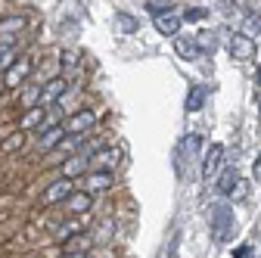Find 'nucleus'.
Returning <instances> with one entry per match:
<instances>
[{
    "label": "nucleus",
    "instance_id": "nucleus-1",
    "mask_svg": "<svg viewBox=\"0 0 261 258\" xmlns=\"http://www.w3.org/2000/svg\"><path fill=\"white\" fill-rule=\"evenodd\" d=\"M233 221H237V215H233V209L227 205V202H215V205H212V234H215L218 243L230 240V234H233Z\"/></svg>",
    "mask_w": 261,
    "mask_h": 258
},
{
    "label": "nucleus",
    "instance_id": "nucleus-2",
    "mask_svg": "<svg viewBox=\"0 0 261 258\" xmlns=\"http://www.w3.org/2000/svg\"><path fill=\"white\" fill-rule=\"evenodd\" d=\"M35 72V56H19L13 66L4 72V90H19L25 87V81Z\"/></svg>",
    "mask_w": 261,
    "mask_h": 258
},
{
    "label": "nucleus",
    "instance_id": "nucleus-3",
    "mask_svg": "<svg viewBox=\"0 0 261 258\" xmlns=\"http://www.w3.org/2000/svg\"><path fill=\"white\" fill-rule=\"evenodd\" d=\"M75 190V180H69V177H56V180H50L47 187H44V193H41V205L44 209H50V205H62V199L69 196V193Z\"/></svg>",
    "mask_w": 261,
    "mask_h": 258
},
{
    "label": "nucleus",
    "instance_id": "nucleus-4",
    "mask_svg": "<svg viewBox=\"0 0 261 258\" xmlns=\"http://www.w3.org/2000/svg\"><path fill=\"white\" fill-rule=\"evenodd\" d=\"M93 121H96V112H93V109H78V112H72L69 118L62 121V127H65V134L84 137L90 127H93Z\"/></svg>",
    "mask_w": 261,
    "mask_h": 258
},
{
    "label": "nucleus",
    "instance_id": "nucleus-5",
    "mask_svg": "<svg viewBox=\"0 0 261 258\" xmlns=\"http://www.w3.org/2000/svg\"><path fill=\"white\" fill-rule=\"evenodd\" d=\"M65 90H69V81H65L62 75H56V78H50L47 84H41V103L38 106H44V109H50L53 103H59L62 96H65Z\"/></svg>",
    "mask_w": 261,
    "mask_h": 258
},
{
    "label": "nucleus",
    "instance_id": "nucleus-6",
    "mask_svg": "<svg viewBox=\"0 0 261 258\" xmlns=\"http://www.w3.org/2000/svg\"><path fill=\"white\" fill-rule=\"evenodd\" d=\"M62 209L69 212V215H87V212L93 209V193H87V190H72L69 196L62 199Z\"/></svg>",
    "mask_w": 261,
    "mask_h": 258
},
{
    "label": "nucleus",
    "instance_id": "nucleus-7",
    "mask_svg": "<svg viewBox=\"0 0 261 258\" xmlns=\"http://www.w3.org/2000/svg\"><path fill=\"white\" fill-rule=\"evenodd\" d=\"M22 28H25V19L19 13H10L0 19V44H16V38L22 35Z\"/></svg>",
    "mask_w": 261,
    "mask_h": 258
},
{
    "label": "nucleus",
    "instance_id": "nucleus-8",
    "mask_svg": "<svg viewBox=\"0 0 261 258\" xmlns=\"http://www.w3.org/2000/svg\"><path fill=\"white\" fill-rule=\"evenodd\" d=\"M221 162H224V146L221 143H212L205 149V159H202V180H212L215 171L221 168Z\"/></svg>",
    "mask_w": 261,
    "mask_h": 258
},
{
    "label": "nucleus",
    "instance_id": "nucleus-9",
    "mask_svg": "<svg viewBox=\"0 0 261 258\" xmlns=\"http://www.w3.org/2000/svg\"><path fill=\"white\" fill-rule=\"evenodd\" d=\"M112 171H87L84 174V187L81 190H87V193H103V190H109L112 187Z\"/></svg>",
    "mask_w": 261,
    "mask_h": 258
},
{
    "label": "nucleus",
    "instance_id": "nucleus-10",
    "mask_svg": "<svg viewBox=\"0 0 261 258\" xmlns=\"http://www.w3.org/2000/svg\"><path fill=\"white\" fill-rule=\"evenodd\" d=\"M65 137V127H62V121L59 124H53V127H47L44 134H38V149L41 152H50V149H56L59 146V140Z\"/></svg>",
    "mask_w": 261,
    "mask_h": 258
},
{
    "label": "nucleus",
    "instance_id": "nucleus-11",
    "mask_svg": "<svg viewBox=\"0 0 261 258\" xmlns=\"http://www.w3.org/2000/svg\"><path fill=\"white\" fill-rule=\"evenodd\" d=\"M230 56L233 59H252L255 56V41L249 35H233L230 38Z\"/></svg>",
    "mask_w": 261,
    "mask_h": 258
},
{
    "label": "nucleus",
    "instance_id": "nucleus-12",
    "mask_svg": "<svg viewBox=\"0 0 261 258\" xmlns=\"http://www.w3.org/2000/svg\"><path fill=\"white\" fill-rule=\"evenodd\" d=\"M205 100H208V87L205 84H190V90H187V112H199V109H205Z\"/></svg>",
    "mask_w": 261,
    "mask_h": 258
},
{
    "label": "nucleus",
    "instance_id": "nucleus-13",
    "mask_svg": "<svg viewBox=\"0 0 261 258\" xmlns=\"http://www.w3.org/2000/svg\"><path fill=\"white\" fill-rule=\"evenodd\" d=\"M155 31L159 35H165V38H174L177 31H180V16L177 13H162V16H155Z\"/></svg>",
    "mask_w": 261,
    "mask_h": 258
},
{
    "label": "nucleus",
    "instance_id": "nucleus-14",
    "mask_svg": "<svg viewBox=\"0 0 261 258\" xmlns=\"http://www.w3.org/2000/svg\"><path fill=\"white\" fill-rule=\"evenodd\" d=\"M90 165V159L84 156V152H75V156H69L65 159V165H62V177H69V180H75L78 174H84V168Z\"/></svg>",
    "mask_w": 261,
    "mask_h": 258
},
{
    "label": "nucleus",
    "instance_id": "nucleus-15",
    "mask_svg": "<svg viewBox=\"0 0 261 258\" xmlns=\"http://www.w3.org/2000/svg\"><path fill=\"white\" fill-rule=\"evenodd\" d=\"M174 50H177L180 59H202V56H205L196 38H177V41H174Z\"/></svg>",
    "mask_w": 261,
    "mask_h": 258
},
{
    "label": "nucleus",
    "instance_id": "nucleus-16",
    "mask_svg": "<svg viewBox=\"0 0 261 258\" xmlns=\"http://www.w3.org/2000/svg\"><path fill=\"white\" fill-rule=\"evenodd\" d=\"M237 180H240L237 168H227V171H221V174H218L215 187H218V193H224V196H233V190H237Z\"/></svg>",
    "mask_w": 261,
    "mask_h": 258
},
{
    "label": "nucleus",
    "instance_id": "nucleus-17",
    "mask_svg": "<svg viewBox=\"0 0 261 258\" xmlns=\"http://www.w3.org/2000/svg\"><path fill=\"white\" fill-rule=\"evenodd\" d=\"M44 115H47V109H44V106L28 109V112L22 115V121H19V131H31V127H38V124L44 121Z\"/></svg>",
    "mask_w": 261,
    "mask_h": 258
},
{
    "label": "nucleus",
    "instance_id": "nucleus-18",
    "mask_svg": "<svg viewBox=\"0 0 261 258\" xmlns=\"http://www.w3.org/2000/svg\"><path fill=\"white\" fill-rule=\"evenodd\" d=\"M137 31V19L127 16V13H118L115 16V35H134Z\"/></svg>",
    "mask_w": 261,
    "mask_h": 258
},
{
    "label": "nucleus",
    "instance_id": "nucleus-19",
    "mask_svg": "<svg viewBox=\"0 0 261 258\" xmlns=\"http://www.w3.org/2000/svg\"><path fill=\"white\" fill-rule=\"evenodd\" d=\"M22 143H25V131H13V134H7L4 137V143H0V152H16V149H22Z\"/></svg>",
    "mask_w": 261,
    "mask_h": 258
},
{
    "label": "nucleus",
    "instance_id": "nucleus-20",
    "mask_svg": "<svg viewBox=\"0 0 261 258\" xmlns=\"http://www.w3.org/2000/svg\"><path fill=\"white\" fill-rule=\"evenodd\" d=\"M19 59V53H16V44H0V75H4L13 62Z\"/></svg>",
    "mask_w": 261,
    "mask_h": 258
},
{
    "label": "nucleus",
    "instance_id": "nucleus-21",
    "mask_svg": "<svg viewBox=\"0 0 261 258\" xmlns=\"http://www.w3.org/2000/svg\"><path fill=\"white\" fill-rule=\"evenodd\" d=\"M38 103H41V84H31V87L22 93V106H25V109H35Z\"/></svg>",
    "mask_w": 261,
    "mask_h": 258
},
{
    "label": "nucleus",
    "instance_id": "nucleus-22",
    "mask_svg": "<svg viewBox=\"0 0 261 258\" xmlns=\"http://www.w3.org/2000/svg\"><path fill=\"white\" fill-rule=\"evenodd\" d=\"M81 227V224L78 221H69V224H59V227H56V240L59 243H69L72 237H75V230Z\"/></svg>",
    "mask_w": 261,
    "mask_h": 258
},
{
    "label": "nucleus",
    "instance_id": "nucleus-23",
    "mask_svg": "<svg viewBox=\"0 0 261 258\" xmlns=\"http://www.w3.org/2000/svg\"><path fill=\"white\" fill-rule=\"evenodd\" d=\"M205 16H208L205 7H190V10L180 13V22H199V19H205Z\"/></svg>",
    "mask_w": 261,
    "mask_h": 258
},
{
    "label": "nucleus",
    "instance_id": "nucleus-24",
    "mask_svg": "<svg viewBox=\"0 0 261 258\" xmlns=\"http://www.w3.org/2000/svg\"><path fill=\"white\" fill-rule=\"evenodd\" d=\"M59 62H62V69H75L78 66V53L75 50H62V59Z\"/></svg>",
    "mask_w": 261,
    "mask_h": 258
},
{
    "label": "nucleus",
    "instance_id": "nucleus-25",
    "mask_svg": "<svg viewBox=\"0 0 261 258\" xmlns=\"http://www.w3.org/2000/svg\"><path fill=\"white\" fill-rule=\"evenodd\" d=\"M233 258H252V246H240V249L233 252Z\"/></svg>",
    "mask_w": 261,
    "mask_h": 258
},
{
    "label": "nucleus",
    "instance_id": "nucleus-26",
    "mask_svg": "<svg viewBox=\"0 0 261 258\" xmlns=\"http://www.w3.org/2000/svg\"><path fill=\"white\" fill-rule=\"evenodd\" d=\"M62 258H90V255H87V252H65Z\"/></svg>",
    "mask_w": 261,
    "mask_h": 258
},
{
    "label": "nucleus",
    "instance_id": "nucleus-27",
    "mask_svg": "<svg viewBox=\"0 0 261 258\" xmlns=\"http://www.w3.org/2000/svg\"><path fill=\"white\" fill-rule=\"evenodd\" d=\"M255 180H261V152H258V159H255Z\"/></svg>",
    "mask_w": 261,
    "mask_h": 258
},
{
    "label": "nucleus",
    "instance_id": "nucleus-28",
    "mask_svg": "<svg viewBox=\"0 0 261 258\" xmlns=\"http://www.w3.org/2000/svg\"><path fill=\"white\" fill-rule=\"evenodd\" d=\"M258 84H261V72H258Z\"/></svg>",
    "mask_w": 261,
    "mask_h": 258
}]
</instances>
